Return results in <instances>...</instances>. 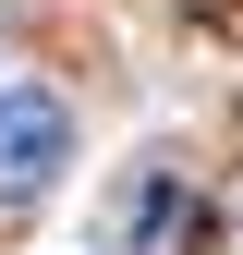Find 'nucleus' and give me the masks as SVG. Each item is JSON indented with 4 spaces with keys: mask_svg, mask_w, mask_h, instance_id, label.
I'll return each mask as SVG.
<instances>
[{
    "mask_svg": "<svg viewBox=\"0 0 243 255\" xmlns=\"http://www.w3.org/2000/svg\"><path fill=\"white\" fill-rule=\"evenodd\" d=\"M73 158V110L61 98H0V195H37Z\"/></svg>",
    "mask_w": 243,
    "mask_h": 255,
    "instance_id": "obj_1",
    "label": "nucleus"
}]
</instances>
